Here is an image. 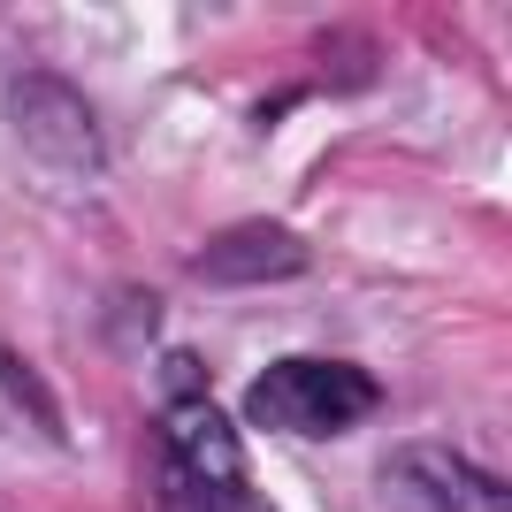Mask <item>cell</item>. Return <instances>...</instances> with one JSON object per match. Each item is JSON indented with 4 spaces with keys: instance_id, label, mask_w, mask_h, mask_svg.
<instances>
[{
    "instance_id": "cell-3",
    "label": "cell",
    "mask_w": 512,
    "mask_h": 512,
    "mask_svg": "<svg viewBox=\"0 0 512 512\" xmlns=\"http://www.w3.org/2000/svg\"><path fill=\"white\" fill-rule=\"evenodd\" d=\"M161 490H169V512H276L245 474L237 482H161Z\"/></svg>"
},
{
    "instance_id": "cell-2",
    "label": "cell",
    "mask_w": 512,
    "mask_h": 512,
    "mask_svg": "<svg viewBox=\"0 0 512 512\" xmlns=\"http://www.w3.org/2000/svg\"><path fill=\"white\" fill-rule=\"evenodd\" d=\"M383 505L390 512H505V482L444 444H406L383 459Z\"/></svg>"
},
{
    "instance_id": "cell-1",
    "label": "cell",
    "mask_w": 512,
    "mask_h": 512,
    "mask_svg": "<svg viewBox=\"0 0 512 512\" xmlns=\"http://www.w3.org/2000/svg\"><path fill=\"white\" fill-rule=\"evenodd\" d=\"M375 375L352 360H276L260 367L253 390H245V421L276 428V436H344L375 413Z\"/></svg>"
}]
</instances>
